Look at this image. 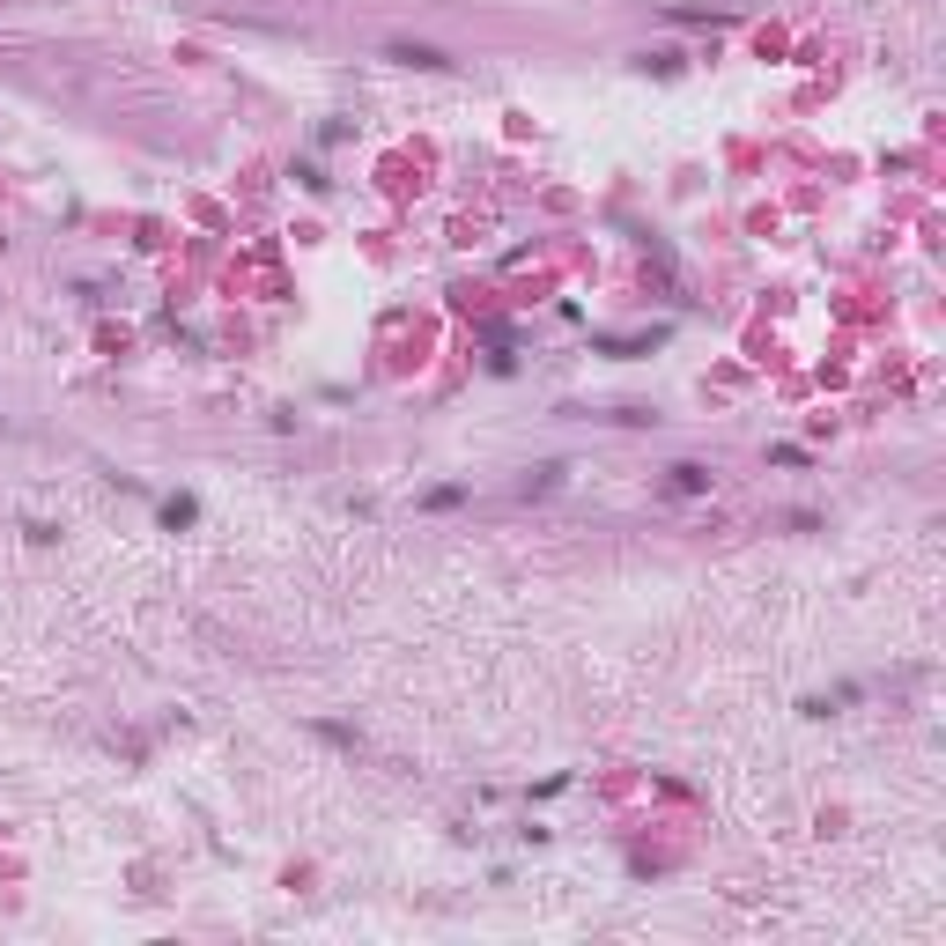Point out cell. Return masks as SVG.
Segmentation results:
<instances>
[{"label": "cell", "mask_w": 946, "mask_h": 946, "mask_svg": "<svg viewBox=\"0 0 946 946\" xmlns=\"http://www.w3.org/2000/svg\"><path fill=\"white\" fill-rule=\"evenodd\" d=\"M385 60H400V67H451L444 52H429V45H392Z\"/></svg>", "instance_id": "obj_1"}, {"label": "cell", "mask_w": 946, "mask_h": 946, "mask_svg": "<svg viewBox=\"0 0 946 946\" xmlns=\"http://www.w3.org/2000/svg\"><path fill=\"white\" fill-rule=\"evenodd\" d=\"M673 488H680V496H703V488H710V473L688 459V466H673Z\"/></svg>", "instance_id": "obj_2"}]
</instances>
